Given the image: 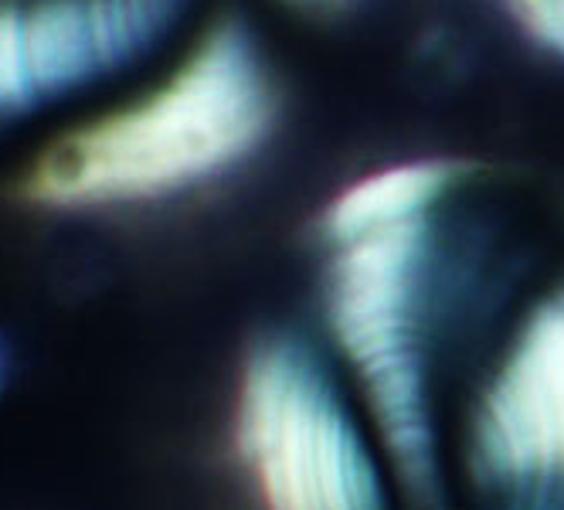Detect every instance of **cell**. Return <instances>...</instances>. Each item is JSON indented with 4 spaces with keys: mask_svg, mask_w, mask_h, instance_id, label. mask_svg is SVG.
<instances>
[{
    "mask_svg": "<svg viewBox=\"0 0 564 510\" xmlns=\"http://www.w3.org/2000/svg\"><path fill=\"white\" fill-rule=\"evenodd\" d=\"M0 378H4V355H0Z\"/></svg>",
    "mask_w": 564,
    "mask_h": 510,
    "instance_id": "ba28073f",
    "label": "cell"
},
{
    "mask_svg": "<svg viewBox=\"0 0 564 510\" xmlns=\"http://www.w3.org/2000/svg\"><path fill=\"white\" fill-rule=\"evenodd\" d=\"M272 116L275 89L256 37L221 21L150 96L48 143L21 191L48 208L164 198L238 164Z\"/></svg>",
    "mask_w": 564,
    "mask_h": 510,
    "instance_id": "6da1fadb",
    "label": "cell"
},
{
    "mask_svg": "<svg viewBox=\"0 0 564 510\" xmlns=\"http://www.w3.org/2000/svg\"><path fill=\"white\" fill-rule=\"evenodd\" d=\"M503 8L534 42L564 58V0H503Z\"/></svg>",
    "mask_w": 564,
    "mask_h": 510,
    "instance_id": "52a82bcc",
    "label": "cell"
},
{
    "mask_svg": "<svg viewBox=\"0 0 564 510\" xmlns=\"http://www.w3.org/2000/svg\"><path fill=\"white\" fill-rule=\"evenodd\" d=\"M181 11L184 0H0V116L119 72Z\"/></svg>",
    "mask_w": 564,
    "mask_h": 510,
    "instance_id": "277c9868",
    "label": "cell"
},
{
    "mask_svg": "<svg viewBox=\"0 0 564 510\" xmlns=\"http://www.w3.org/2000/svg\"><path fill=\"white\" fill-rule=\"evenodd\" d=\"M310 4H327V0H310Z\"/></svg>",
    "mask_w": 564,
    "mask_h": 510,
    "instance_id": "9c48e42d",
    "label": "cell"
},
{
    "mask_svg": "<svg viewBox=\"0 0 564 510\" xmlns=\"http://www.w3.org/2000/svg\"><path fill=\"white\" fill-rule=\"evenodd\" d=\"M425 262V218L375 228L337 242L327 293L337 344L365 381L381 440L419 500H432L438 487L422 355Z\"/></svg>",
    "mask_w": 564,
    "mask_h": 510,
    "instance_id": "7a4b0ae2",
    "label": "cell"
},
{
    "mask_svg": "<svg viewBox=\"0 0 564 510\" xmlns=\"http://www.w3.org/2000/svg\"><path fill=\"white\" fill-rule=\"evenodd\" d=\"M459 167L446 161H419L378 171L347 187L327 211V231L334 242L354 239L375 228L425 218L429 208L456 184Z\"/></svg>",
    "mask_w": 564,
    "mask_h": 510,
    "instance_id": "8992f818",
    "label": "cell"
},
{
    "mask_svg": "<svg viewBox=\"0 0 564 510\" xmlns=\"http://www.w3.org/2000/svg\"><path fill=\"white\" fill-rule=\"evenodd\" d=\"M476 463L490 480H564V290L523 324L476 419Z\"/></svg>",
    "mask_w": 564,
    "mask_h": 510,
    "instance_id": "5b68a950",
    "label": "cell"
},
{
    "mask_svg": "<svg viewBox=\"0 0 564 510\" xmlns=\"http://www.w3.org/2000/svg\"><path fill=\"white\" fill-rule=\"evenodd\" d=\"M238 453L265 510H388L365 436L324 365L296 340H265L249 358Z\"/></svg>",
    "mask_w": 564,
    "mask_h": 510,
    "instance_id": "3957f363",
    "label": "cell"
}]
</instances>
